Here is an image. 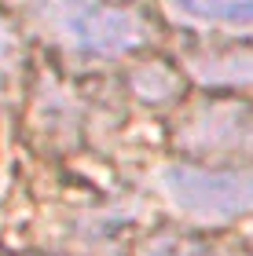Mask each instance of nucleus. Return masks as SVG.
Wrapping results in <instances>:
<instances>
[{"mask_svg":"<svg viewBox=\"0 0 253 256\" xmlns=\"http://www.w3.org/2000/svg\"><path fill=\"white\" fill-rule=\"evenodd\" d=\"M33 11L59 44L99 59H121L151 37L140 15L107 0H33Z\"/></svg>","mask_w":253,"mask_h":256,"instance_id":"nucleus-1","label":"nucleus"},{"mask_svg":"<svg viewBox=\"0 0 253 256\" xmlns=\"http://www.w3.org/2000/svg\"><path fill=\"white\" fill-rule=\"evenodd\" d=\"M158 187L176 212L198 224H231L253 212V168L165 165Z\"/></svg>","mask_w":253,"mask_h":256,"instance_id":"nucleus-2","label":"nucleus"},{"mask_svg":"<svg viewBox=\"0 0 253 256\" xmlns=\"http://www.w3.org/2000/svg\"><path fill=\"white\" fill-rule=\"evenodd\" d=\"M176 143L191 154H246L253 150V110L246 102H202L176 124Z\"/></svg>","mask_w":253,"mask_h":256,"instance_id":"nucleus-3","label":"nucleus"},{"mask_svg":"<svg viewBox=\"0 0 253 256\" xmlns=\"http://www.w3.org/2000/svg\"><path fill=\"white\" fill-rule=\"evenodd\" d=\"M165 11L191 26L253 33V0H165Z\"/></svg>","mask_w":253,"mask_h":256,"instance_id":"nucleus-4","label":"nucleus"},{"mask_svg":"<svg viewBox=\"0 0 253 256\" xmlns=\"http://www.w3.org/2000/svg\"><path fill=\"white\" fill-rule=\"evenodd\" d=\"M187 74L209 88H249L253 84V44L191 55Z\"/></svg>","mask_w":253,"mask_h":256,"instance_id":"nucleus-5","label":"nucleus"},{"mask_svg":"<svg viewBox=\"0 0 253 256\" xmlns=\"http://www.w3.org/2000/svg\"><path fill=\"white\" fill-rule=\"evenodd\" d=\"M180 84H183L180 74L172 66L158 62V59L132 70V88H136V96H140L143 102H172L180 96Z\"/></svg>","mask_w":253,"mask_h":256,"instance_id":"nucleus-6","label":"nucleus"},{"mask_svg":"<svg viewBox=\"0 0 253 256\" xmlns=\"http://www.w3.org/2000/svg\"><path fill=\"white\" fill-rule=\"evenodd\" d=\"M140 256H238L227 249H216L209 242L194 238V234H180V230H162L143 246Z\"/></svg>","mask_w":253,"mask_h":256,"instance_id":"nucleus-7","label":"nucleus"},{"mask_svg":"<svg viewBox=\"0 0 253 256\" xmlns=\"http://www.w3.org/2000/svg\"><path fill=\"white\" fill-rule=\"evenodd\" d=\"M15 59H19V40L11 33V26L4 22V15H0V70H11Z\"/></svg>","mask_w":253,"mask_h":256,"instance_id":"nucleus-8","label":"nucleus"},{"mask_svg":"<svg viewBox=\"0 0 253 256\" xmlns=\"http://www.w3.org/2000/svg\"><path fill=\"white\" fill-rule=\"evenodd\" d=\"M129 4H136V0H129Z\"/></svg>","mask_w":253,"mask_h":256,"instance_id":"nucleus-9","label":"nucleus"}]
</instances>
